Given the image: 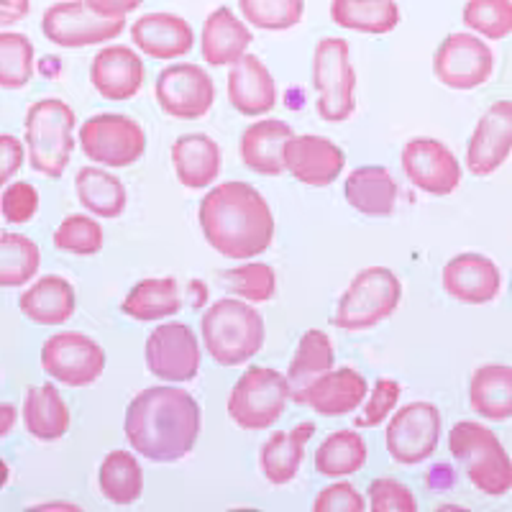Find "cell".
I'll use <instances>...</instances> for the list:
<instances>
[{
  "label": "cell",
  "mask_w": 512,
  "mask_h": 512,
  "mask_svg": "<svg viewBox=\"0 0 512 512\" xmlns=\"http://www.w3.org/2000/svg\"><path fill=\"white\" fill-rule=\"evenodd\" d=\"M144 359L146 369L162 382H192L200 372L198 336L187 323H180V320L162 323L146 338Z\"/></svg>",
  "instance_id": "5bb4252c"
},
{
  "label": "cell",
  "mask_w": 512,
  "mask_h": 512,
  "mask_svg": "<svg viewBox=\"0 0 512 512\" xmlns=\"http://www.w3.org/2000/svg\"><path fill=\"white\" fill-rule=\"evenodd\" d=\"M402 300V282L387 267H367L356 274L336 305L333 323L344 331H369L390 318Z\"/></svg>",
  "instance_id": "8992f818"
},
{
  "label": "cell",
  "mask_w": 512,
  "mask_h": 512,
  "mask_svg": "<svg viewBox=\"0 0 512 512\" xmlns=\"http://www.w3.org/2000/svg\"><path fill=\"white\" fill-rule=\"evenodd\" d=\"M295 136L290 123L264 118L246 128L239 141L241 162L262 177H280L285 172V146Z\"/></svg>",
  "instance_id": "603a6c76"
},
{
  "label": "cell",
  "mask_w": 512,
  "mask_h": 512,
  "mask_svg": "<svg viewBox=\"0 0 512 512\" xmlns=\"http://www.w3.org/2000/svg\"><path fill=\"white\" fill-rule=\"evenodd\" d=\"M90 82L100 98L123 103L139 95V90L144 88V62L131 47L111 44L95 54Z\"/></svg>",
  "instance_id": "ffe728a7"
},
{
  "label": "cell",
  "mask_w": 512,
  "mask_h": 512,
  "mask_svg": "<svg viewBox=\"0 0 512 512\" xmlns=\"http://www.w3.org/2000/svg\"><path fill=\"white\" fill-rule=\"evenodd\" d=\"M441 410L433 402H408L392 415L384 443L392 461L402 466H415L431 459L441 441Z\"/></svg>",
  "instance_id": "30bf717a"
},
{
  "label": "cell",
  "mask_w": 512,
  "mask_h": 512,
  "mask_svg": "<svg viewBox=\"0 0 512 512\" xmlns=\"http://www.w3.org/2000/svg\"><path fill=\"white\" fill-rule=\"evenodd\" d=\"M200 328L205 349L221 367H239L254 359L267 338L262 313L236 297H221L210 305Z\"/></svg>",
  "instance_id": "3957f363"
},
{
  "label": "cell",
  "mask_w": 512,
  "mask_h": 512,
  "mask_svg": "<svg viewBox=\"0 0 512 512\" xmlns=\"http://www.w3.org/2000/svg\"><path fill=\"white\" fill-rule=\"evenodd\" d=\"M367 441L356 431H336L320 443L315 451V472L320 477H351L367 464Z\"/></svg>",
  "instance_id": "8d00e7d4"
},
{
  "label": "cell",
  "mask_w": 512,
  "mask_h": 512,
  "mask_svg": "<svg viewBox=\"0 0 512 512\" xmlns=\"http://www.w3.org/2000/svg\"><path fill=\"white\" fill-rule=\"evenodd\" d=\"M131 41L146 57L167 62L185 57L195 47V34L185 18L175 13H144L131 26Z\"/></svg>",
  "instance_id": "7402d4cb"
},
{
  "label": "cell",
  "mask_w": 512,
  "mask_h": 512,
  "mask_svg": "<svg viewBox=\"0 0 512 512\" xmlns=\"http://www.w3.org/2000/svg\"><path fill=\"white\" fill-rule=\"evenodd\" d=\"M18 410L13 408L11 402H0V438H6L8 433L16 428Z\"/></svg>",
  "instance_id": "816d5d0a"
},
{
  "label": "cell",
  "mask_w": 512,
  "mask_h": 512,
  "mask_svg": "<svg viewBox=\"0 0 512 512\" xmlns=\"http://www.w3.org/2000/svg\"><path fill=\"white\" fill-rule=\"evenodd\" d=\"M200 405L175 384L141 390L126 408L128 446L157 464H175L190 454L200 436Z\"/></svg>",
  "instance_id": "6da1fadb"
},
{
  "label": "cell",
  "mask_w": 512,
  "mask_h": 512,
  "mask_svg": "<svg viewBox=\"0 0 512 512\" xmlns=\"http://www.w3.org/2000/svg\"><path fill=\"white\" fill-rule=\"evenodd\" d=\"M31 11V0H0V26H13L24 21Z\"/></svg>",
  "instance_id": "f907efd6"
},
{
  "label": "cell",
  "mask_w": 512,
  "mask_h": 512,
  "mask_svg": "<svg viewBox=\"0 0 512 512\" xmlns=\"http://www.w3.org/2000/svg\"><path fill=\"white\" fill-rule=\"evenodd\" d=\"M290 384L285 374L269 367H251L228 395V418L244 431H267L285 415Z\"/></svg>",
  "instance_id": "ba28073f"
},
{
  "label": "cell",
  "mask_w": 512,
  "mask_h": 512,
  "mask_svg": "<svg viewBox=\"0 0 512 512\" xmlns=\"http://www.w3.org/2000/svg\"><path fill=\"white\" fill-rule=\"evenodd\" d=\"M80 146L93 164L121 169L144 157L146 134L139 121L123 113H98L80 126Z\"/></svg>",
  "instance_id": "9c48e42d"
},
{
  "label": "cell",
  "mask_w": 512,
  "mask_h": 512,
  "mask_svg": "<svg viewBox=\"0 0 512 512\" xmlns=\"http://www.w3.org/2000/svg\"><path fill=\"white\" fill-rule=\"evenodd\" d=\"M98 487L113 505H134L144 492V469L131 451H111L98 469Z\"/></svg>",
  "instance_id": "d590c367"
},
{
  "label": "cell",
  "mask_w": 512,
  "mask_h": 512,
  "mask_svg": "<svg viewBox=\"0 0 512 512\" xmlns=\"http://www.w3.org/2000/svg\"><path fill=\"white\" fill-rule=\"evenodd\" d=\"M251 41H254V34L246 29L244 21H239L228 6H221L205 18L200 52L208 64L223 67V64H233L244 57Z\"/></svg>",
  "instance_id": "83f0119b"
},
{
  "label": "cell",
  "mask_w": 512,
  "mask_h": 512,
  "mask_svg": "<svg viewBox=\"0 0 512 512\" xmlns=\"http://www.w3.org/2000/svg\"><path fill=\"white\" fill-rule=\"evenodd\" d=\"M41 267L36 241L24 233H0V287H24Z\"/></svg>",
  "instance_id": "74e56055"
},
{
  "label": "cell",
  "mask_w": 512,
  "mask_h": 512,
  "mask_svg": "<svg viewBox=\"0 0 512 512\" xmlns=\"http://www.w3.org/2000/svg\"><path fill=\"white\" fill-rule=\"evenodd\" d=\"M492 72H495V54L474 34H448L433 54V75L443 88H482Z\"/></svg>",
  "instance_id": "9a60e30c"
},
{
  "label": "cell",
  "mask_w": 512,
  "mask_h": 512,
  "mask_svg": "<svg viewBox=\"0 0 512 512\" xmlns=\"http://www.w3.org/2000/svg\"><path fill=\"white\" fill-rule=\"evenodd\" d=\"M75 111L59 98H44L26 111L24 144L34 172L44 177H59L70 167L75 152Z\"/></svg>",
  "instance_id": "277c9868"
},
{
  "label": "cell",
  "mask_w": 512,
  "mask_h": 512,
  "mask_svg": "<svg viewBox=\"0 0 512 512\" xmlns=\"http://www.w3.org/2000/svg\"><path fill=\"white\" fill-rule=\"evenodd\" d=\"M400 382H395V379L390 377H382L377 379V384H374V390L369 392L367 400L361 402V410L359 415L354 418V428H359V431H364V428H377L379 423H384L387 420V415L395 410V405L400 402Z\"/></svg>",
  "instance_id": "ee69618b"
},
{
  "label": "cell",
  "mask_w": 512,
  "mask_h": 512,
  "mask_svg": "<svg viewBox=\"0 0 512 512\" xmlns=\"http://www.w3.org/2000/svg\"><path fill=\"white\" fill-rule=\"evenodd\" d=\"M203 236L226 259H254L274 241V216L249 182H221L200 200Z\"/></svg>",
  "instance_id": "7a4b0ae2"
},
{
  "label": "cell",
  "mask_w": 512,
  "mask_h": 512,
  "mask_svg": "<svg viewBox=\"0 0 512 512\" xmlns=\"http://www.w3.org/2000/svg\"><path fill=\"white\" fill-rule=\"evenodd\" d=\"M367 395V377L356 372L354 367H341L331 369L310 384L305 405L323 418H338V415H349L359 410Z\"/></svg>",
  "instance_id": "cb8c5ba5"
},
{
  "label": "cell",
  "mask_w": 512,
  "mask_h": 512,
  "mask_svg": "<svg viewBox=\"0 0 512 512\" xmlns=\"http://www.w3.org/2000/svg\"><path fill=\"white\" fill-rule=\"evenodd\" d=\"M36 52L26 34L6 31L0 34V88L24 90L34 77Z\"/></svg>",
  "instance_id": "f35d334b"
},
{
  "label": "cell",
  "mask_w": 512,
  "mask_h": 512,
  "mask_svg": "<svg viewBox=\"0 0 512 512\" xmlns=\"http://www.w3.org/2000/svg\"><path fill=\"white\" fill-rule=\"evenodd\" d=\"M464 24L484 39L500 41L512 34V0H469Z\"/></svg>",
  "instance_id": "7bdbcfd3"
},
{
  "label": "cell",
  "mask_w": 512,
  "mask_h": 512,
  "mask_svg": "<svg viewBox=\"0 0 512 512\" xmlns=\"http://www.w3.org/2000/svg\"><path fill=\"white\" fill-rule=\"evenodd\" d=\"M448 451L464 464L466 477L479 492L502 497L512 489V459L495 431L474 420H461L448 433Z\"/></svg>",
  "instance_id": "5b68a950"
},
{
  "label": "cell",
  "mask_w": 512,
  "mask_h": 512,
  "mask_svg": "<svg viewBox=\"0 0 512 512\" xmlns=\"http://www.w3.org/2000/svg\"><path fill=\"white\" fill-rule=\"evenodd\" d=\"M172 167L187 190H203L210 187L221 175V146L208 134H185L172 146Z\"/></svg>",
  "instance_id": "484cf974"
},
{
  "label": "cell",
  "mask_w": 512,
  "mask_h": 512,
  "mask_svg": "<svg viewBox=\"0 0 512 512\" xmlns=\"http://www.w3.org/2000/svg\"><path fill=\"white\" fill-rule=\"evenodd\" d=\"M8 479H11V469H8V464L3 459H0V489L6 487Z\"/></svg>",
  "instance_id": "f5cc1de1"
},
{
  "label": "cell",
  "mask_w": 512,
  "mask_h": 512,
  "mask_svg": "<svg viewBox=\"0 0 512 512\" xmlns=\"http://www.w3.org/2000/svg\"><path fill=\"white\" fill-rule=\"evenodd\" d=\"M441 285L448 295L464 305H487L502 290V274L489 256L459 254L448 259L441 274Z\"/></svg>",
  "instance_id": "d6986e66"
},
{
  "label": "cell",
  "mask_w": 512,
  "mask_h": 512,
  "mask_svg": "<svg viewBox=\"0 0 512 512\" xmlns=\"http://www.w3.org/2000/svg\"><path fill=\"white\" fill-rule=\"evenodd\" d=\"M512 154V100H497L479 118L466 144V167L474 177L495 175Z\"/></svg>",
  "instance_id": "e0dca14e"
},
{
  "label": "cell",
  "mask_w": 512,
  "mask_h": 512,
  "mask_svg": "<svg viewBox=\"0 0 512 512\" xmlns=\"http://www.w3.org/2000/svg\"><path fill=\"white\" fill-rule=\"evenodd\" d=\"M369 510L374 512H415L418 510V500L410 492L405 484H400L397 479L382 477L374 479L369 484Z\"/></svg>",
  "instance_id": "f6af8a7d"
},
{
  "label": "cell",
  "mask_w": 512,
  "mask_h": 512,
  "mask_svg": "<svg viewBox=\"0 0 512 512\" xmlns=\"http://www.w3.org/2000/svg\"><path fill=\"white\" fill-rule=\"evenodd\" d=\"M218 282L223 290L244 297L249 303H269L277 295V274L269 264L249 262L244 267H233L218 272Z\"/></svg>",
  "instance_id": "ab89813d"
},
{
  "label": "cell",
  "mask_w": 512,
  "mask_h": 512,
  "mask_svg": "<svg viewBox=\"0 0 512 512\" xmlns=\"http://www.w3.org/2000/svg\"><path fill=\"white\" fill-rule=\"evenodd\" d=\"M251 26L264 31H287L305 16V0H239Z\"/></svg>",
  "instance_id": "60d3db41"
},
{
  "label": "cell",
  "mask_w": 512,
  "mask_h": 512,
  "mask_svg": "<svg viewBox=\"0 0 512 512\" xmlns=\"http://www.w3.org/2000/svg\"><path fill=\"white\" fill-rule=\"evenodd\" d=\"M346 203L369 218H387L397 208V182L390 175V169L369 164V167H356L344 185Z\"/></svg>",
  "instance_id": "d4e9b609"
},
{
  "label": "cell",
  "mask_w": 512,
  "mask_h": 512,
  "mask_svg": "<svg viewBox=\"0 0 512 512\" xmlns=\"http://www.w3.org/2000/svg\"><path fill=\"white\" fill-rule=\"evenodd\" d=\"M41 367L67 387H90L105 369V351L85 333H54L41 346Z\"/></svg>",
  "instance_id": "4fadbf2b"
},
{
  "label": "cell",
  "mask_w": 512,
  "mask_h": 512,
  "mask_svg": "<svg viewBox=\"0 0 512 512\" xmlns=\"http://www.w3.org/2000/svg\"><path fill=\"white\" fill-rule=\"evenodd\" d=\"M182 292L175 277H149V280L136 282L134 290L128 292L121 310L128 318L139 323H152V320L172 318L182 310Z\"/></svg>",
  "instance_id": "d6a6232c"
},
{
  "label": "cell",
  "mask_w": 512,
  "mask_h": 512,
  "mask_svg": "<svg viewBox=\"0 0 512 512\" xmlns=\"http://www.w3.org/2000/svg\"><path fill=\"white\" fill-rule=\"evenodd\" d=\"M39 213V190L31 182H11L0 195V216L13 226L29 223Z\"/></svg>",
  "instance_id": "bcb514c9"
},
{
  "label": "cell",
  "mask_w": 512,
  "mask_h": 512,
  "mask_svg": "<svg viewBox=\"0 0 512 512\" xmlns=\"http://www.w3.org/2000/svg\"><path fill=\"white\" fill-rule=\"evenodd\" d=\"M126 29V18L98 16L85 0H62L44 11L41 31L49 41L64 49H82L113 41Z\"/></svg>",
  "instance_id": "8fae6325"
},
{
  "label": "cell",
  "mask_w": 512,
  "mask_h": 512,
  "mask_svg": "<svg viewBox=\"0 0 512 512\" xmlns=\"http://www.w3.org/2000/svg\"><path fill=\"white\" fill-rule=\"evenodd\" d=\"M349 41L326 36L313 57V88L318 90L315 111L326 123H344L356 111V72L349 59Z\"/></svg>",
  "instance_id": "52a82bcc"
},
{
  "label": "cell",
  "mask_w": 512,
  "mask_h": 512,
  "mask_svg": "<svg viewBox=\"0 0 512 512\" xmlns=\"http://www.w3.org/2000/svg\"><path fill=\"white\" fill-rule=\"evenodd\" d=\"M346 167V154L326 136H292L285 146V169L308 187H328Z\"/></svg>",
  "instance_id": "ac0fdd59"
},
{
  "label": "cell",
  "mask_w": 512,
  "mask_h": 512,
  "mask_svg": "<svg viewBox=\"0 0 512 512\" xmlns=\"http://www.w3.org/2000/svg\"><path fill=\"white\" fill-rule=\"evenodd\" d=\"M315 425L310 420L295 425L290 431L274 433L267 443L259 451V466H262V474L267 477L269 484L274 487H282V484H290L297 477L300 466L305 459V446L313 438Z\"/></svg>",
  "instance_id": "f1b7e54d"
},
{
  "label": "cell",
  "mask_w": 512,
  "mask_h": 512,
  "mask_svg": "<svg viewBox=\"0 0 512 512\" xmlns=\"http://www.w3.org/2000/svg\"><path fill=\"white\" fill-rule=\"evenodd\" d=\"M154 98L167 116L195 121L216 103V82L200 64H169L154 82Z\"/></svg>",
  "instance_id": "7c38bea8"
},
{
  "label": "cell",
  "mask_w": 512,
  "mask_h": 512,
  "mask_svg": "<svg viewBox=\"0 0 512 512\" xmlns=\"http://www.w3.org/2000/svg\"><path fill=\"white\" fill-rule=\"evenodd\" d=\"M510 295H512V285H510Z\"/></svg>",
  "instance_id": "db71d44e"
},
{
  "label": "cell",
  "mask_w": 512,
  "mask_h": 512,
  "mask_svg": "<svg viewBox=\"0 0 512 512\" xmlns=\"http://www.w3.org/2000/svg\"><path fill=\"white\" fill-rule=\"evenodd\" d=\"M228 100L241 116H264L277 105V82L256 54H244L228 70Z\"/></svg>",
  "instance_id": "44dd1931"
},
{
  "label": "cell",
  "mask_w": 512,
  "mask_h": 512,
  "mask_svg": "<svg viewBox=\"0 0 512 512\" xmlns=\"http://www.w3.org/2000/svg\"><path fill=\"white\" fill-rule=\"evenodd\" d=\"M400 164L410 185L418 190L446 198L461 185V162L443 141L415 136L402 146Z\"/></svg>",
  "instance_id": "2e32d148"
},
{
  "label": "cell",
  "mask_w": 512,
  "mask_h": 512,
  "mask_svg": "<svg viewBox=\"0 0 512 512\" xmlns=\"http://www.w3.org/2000/svg\"><path fill=\"white\" fill-rule=\"evenodd\" d=\"M70 423V408L52 382L26 390L24 425L31 436L39 438V441H59L62 436H67Z\"/></svg>",
  "instance_id": "4dcf8cb0"
},
{
  "label": "cell",
  "mask_w": 512,
  "mask_h": 512,
  "mask_svg": "<svg viewBox=\"0 0 512 512\" xmlns=\"http://www.w3.org/2000/svg\"><path fill=\"white\" fill-rule=\"evenodd\" d=\"M24 159V141H18L11 134H0V187H6L18 175V169L24 167Z\"/></svg>",
  "instance_id": "c3c4849f"
},
{
  "label": "cell",
  "mask_w": 512,
  "mask_h": 512,
  "mask_svg": "<svg viewBox=\"0 0 512 512\" xmlns=\"http://www.w3.org/2000/svg\"><path fill=\"white\" fill-rule=\"evenodd\" d=\"M469 405L477 415L492 423L512 418V367L484 364L469 382Z\"/></svg>",
  "instance_id": "1f68e13d"
},
{
  "label": "cell",
  "mask_w": 512,
  "mask_h": 512,
  "mask_svg": "<svg viewBox=\"0 0 512 512\" xmlns=\"http://www.w3.org/2000/svg\"><path fill=\"white\" fill-rule=\"evenodd\" d=\"M367 507V500L351 482L328 484L313 502L315 512H364Z\"/></svg>",
  "instance_id": "7dc6e473"
},
{
  "label": "cell",
  "mask_w": 512,
  "mask_h": 512,
  "mask_svg": "<svg viewBox=\"0 0 512 512\" xmlns=\"http://www.w3.org/2000/svg\"><path fill=\"white\" fill-rule=\"evenodd\" d=\"M75 190L82 208L98 218H118L126 210V187L108 169L82 167L75 177Z\"/></svg>",
  "instance_id": "e575fe53"
},
{
  "label": "cell",
  "mask_w": 512,
  "mask_h": 512,
  "mask_svg": "<svg viewBox=\"0 0 512 512\" xmlns=\"http://www.w3.org/2000/svg\"><path fill=\"white\" fill-rule=\"evenodd\" d=\"M18 308L36 326H64L77 308L75 287L59 274H47L21 292Z\"/></svg>",
  "instance_id": "4316f807"
},
{
  "label": "cell",
  "mask_w": 512,
  "mask_h": 512,
  "mask_svg": "<svg viewBox=\"0 0 512 512\" xmlns=\"http://www.w3.org/2000/svg\"><path fill=\"white\" fill-rule=\"evenodd\" d=\"M144 0H85V6L93 8L98 16L105 18H126L128 13L136 11Z\"/></svg>",
  "instance_id": "681fc988"
},
{
  "label": "cell",
  "mask_w": 512,
  "mask_h": 512,
  "mask_svg": "<svg viewBox=\"0 0 512 512\" xmlns=\"http://www.w3.org/2000/svg\"><path fill=\"white\" fill-rule=\"evenodd\" d=\"M103 241V226L95 218L82 216V213L67 216L54 231V246L59 251H67V254L93 256L103 249Z\"/></svg>",
  "instance_id": "b9f144b4"
},
{
  "label": "cell",
  "mask_w": 512,
  "mask_h": 512,
  "mask_svg": "<svg viewBox=\"0 0 512 512\" xmlns=\"http://www.w3.org/2000/svg\"><path fill=\"white\" fill-rule=\"evenodd\" d=\"M331 21L359 34H390L400 26L395 0H331Z\"/></svg>",
  "instance_id": "836d02e7"
},
{
  "label": "cell",
  "mask_w": 512,
  "mask_h": 512,
  "mask_svg": "<svg viewBox=\"0 0 512 512\" xmlns=\"http://www.w3.org/2000/svg\"><path fill=\"white\" fill-rule=\"evenodd\" d=\"M333 361H336V356H333V344L328 333L318 331V328L305 331L285 374L287 384H290V400H295L297 405H305L310 384L331 372Z\"/></svg>",
  "instance_id": "f546056e"
}]
</instances>
